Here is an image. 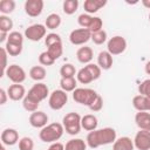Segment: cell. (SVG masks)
Instances as JSON below:
<instances>
[{
	"label": "cell",
	"instance_id": "6da1fadb",
	"mask_svg": "<svg viewBox=\"0 0 150 150\" xmlns=\"http://www.w3.org/2000/svg\"><path fill=\"white\" fill-rule=\"evenodd\" d=\"M116 138H117L116 130L114 128L107 127V128L89 131V134L87 135L86 142L90 149H96L102 145L112 144L116 141Z\"/></svg>",
	"mask_w": 150,
	"mask_h": 150
},
{
	"label": "cell",
	"instance_id": "7a4b0ae2",
	"mask_svg": "<svg viewBox=\"0 0 150 150\" xmlns=\"http://www.w3.org/2000/svg\"><path fill=\"white\" fill-rule=\"evenodd\" d=\"M63 132H64L63 125L61 123L54 122V123H49L45 128H42L39 134V137L45 143H55L62 137Z\"/></svg>",
	"mask_w": 150,
	"mask_h": 150
},
{
	"label": "cell",
	"instance_id": "3957f363",
	"mask_svg": "<svg viewBox=\"0 0 150 150\" xmlns=\"http://www.w3.org/2000/svg\"><path fill=\"white\" fill-rule=\"evenodd\" d=\"M97 96L98 94L94 89H90V88H76L73 91V100L76 103L87 105L88 108L94 103Z\"/></svg>",
	"mask_w": 150,
	"mask_h": 150
},
{
	"label": "cell",
	"instance_id": "277c9868",
	"mask_svg": "<svg viewBox=\"0 0 150 150\" xmlns=\"http://www.w3.org/2000/svg\"><path fill=\"white\" fill-rule=\"evenodd\" d=\"M81 116L77 112H68L62 118V125L67 134L69 135H77L82 127H81Z\"/></svg>",
	"mask_w": 150,
	"mask_h": 150
},
{
	"label": "cell",
	"instance_id": "5b68a950",
	"mask_svg": "<svg viewBox=\"0 0 150 150\" xmlns=\"http://www.w3.org/2000/svg\"><path fill=\"white\" fill-rule=\"evenodd\" d=\"M68 102V94L62 89H55L49 94L48 104L53 110H61Z\"/></svg>",
	"mask_w": 150,
	"mask_h": 150
},
{
	"label": "cell",
	"instance_id": "8992f818",
	"mask_svg": "<svg viewBox=\"0 0 150 150\" xmlns=\"http://www.w3.org/2000/svg\"><path fill=\"white\" fill-rule=\"evenodd\" d=\"M27 97H29L30 100L40 103L41 101L46 100L47 96H49V89L47 87L46 83H42V82H36L27 93L26 95Z\"/></svg>",
	"mask_w": 150,
	"mask_h": 150
},
{
	"label": "cell",
	"instance_id": "52a82bcc",
	"mask_svg": "<svg viewBox=\"0 0 150 150\" xmlns=\"http://www.w3.org/2000/svg\"><path fill=\"white\" fill-rule=\"evenodd\" d=\"M46 33H47V28L45 25L42 23H34L28 26L25 29V38L28 39L29 41H34L38 42L41 39L46 38Z\"/></svg>",
	"mask_w": 150,
	"mask_h": 150
},
{
	"label": "cell",
	"instance_id": "ba28073f",
	"mask_svg": "<svg viewBox=\"0 0 150 150\" xmlns=\"http://www.w3.org/2000/svg\"><path fill=\"white\" fill-rule=\"evenodd\" d=\"M127 49V40L121 35H115L110 38L107 42V50L111 55H120Z\"/></svg>",
	"mask_w": 150,
	"mask_h": 150
},
{
	"label": "cell",
	"instance_id": "9c48e42d",
	"mask_svg": "<svg viewBox=\"0 0 150 150\" xmlns=\"http://www.w3.org/2000/svg\"><path fill=\"white\" fill-rule=\"evenodd\" d=\"M89 40H91V33L90 30L86 28H77L70 32L69 34V41L70 43L75 46H82L87 43Z\"/></svg>",
	"mask_w": 150,
	"mask_h": 150
},
{
	"label": "cell",
	"instance_id": "30bf717a",
	"mask_svg": "<svg viewBox=\"0 0 150 150\" xmlns=\"http://www.w3.org/2000/svg\"><path fill=\"white\" fill-rule=\"evenodd\" d=\"M5 75L8 77V80H11L13 83H16V84H21L26 80V71H25V69L21 66L15 64V63L8 66V68L6 69Z\"/></svg>",
	"mask_w": 150,
	"mask_h": 150
},
{
	"label": "cell",
	"instance_id": "8fae6325",
	"mask_svg": "<svg viewBox=\"0 0 150 150\" xmlns=\"http://www.w3.org/2000/svg\"><path fill=\"white\" fill-rule=\"evenodd\" d=\"M134 145L137 150H150V131H137L134 138Z\"/></svg>",
	"mask_w": 150,
	"mask_h": 150
},
{
	"label": "cell",
	"instance_id": "7c38bea8",
	"mask_svg": "<svg viewBox=\"0 0 150 150\" xmlns=\"http://www.w3.org/2000/svg\"><path fill=\"white\" fill-rule=\"evenodd\" d=\"M45 2L42 0H26L25 2V12L28 16L36 18L43 11Z\"/></svg>",
	"mask_w": 150,
	"mask_h": 150
},
{
	"label": "cell",
	"instance_id": "4fadbf2b",
	"mask_svg": "<svg viewBox=\"0 0 150 150\" xmlns=\"http://www.w3.org/2000/svg\"><path fill=\"white\" fill-rule=\"evenodd\" d=\"M48 120H49L48 115L45 111L36 110V111L30 114V116H29V124L33 128L42 129V128H45L48 124Z\"/></svg>",
	"mask_w": 150,
	"mask_h": 150
},
{
	"label": "cell",
	"instance_id": "5bb4252c",
	"mask_svg": "<svg viewBox=\"0 0 150 150\" xmlns=\"http://www.w3.org/2000/svg\"><path fill=\"white\" fill-rule=\"evenodd\" d=\"M0 138H1V143L4 145H8V146L14 145V144L19 143V141H20L19 139V132L13 128L5 129L1 132V137Z\"/></svg>",
	"mask_w": 150,
	"mask_h": 150
},
{
	"label": "cell",
	"instance_id": "9a60e30c",
	"mask_svg": "<svg viewBox=\"0 0 150 150\" xmlns=\"http://www.w3.org/2000/svg\"><path fill=\"white\" fill-rule=\"evenodd\" d=\"M7 94H8V97L12 100V101H20V100H23L25 96L27 95L26 94V89L22 84H16V83H13L8 87L7 89Z\"/></svg>",
	"mask_w": 150,
	"mask_h": 150
},
{
	"label": "cell",
	"instance_id": "2e32d148",
	"mask_svg": "<svg viewBox=\"0 0 150 150\" xmlns=\"http://www.w3.org/2000/svg\"><path fill=\"white\" fill-rule=\"evenodd\" d=\"M135 123L139 130L150 131V112L149 111H138L135 115Z\"/></svg>",
	"mask_w": 150,
	"mask_h": 150
},
{
	"label": "cell",
	"instance_id": "e0dca14e",
	"mask_svg": "<svg viewBox=\"0 0 150 150\" xmlns=\"http://www.w3.org/2000/svg\"><path fill=\"white\" fill-rule=\"evenodd\" d=\"M112 63H114L112 55L108 50H102V52L98 53V56H97V66L101 69L109 70L112 67Z\"/></svg>",
	"mask_w": 150,
	"mask_h": 150
},
{
	"label": "cell",
	"instance_id": "ac0fdd59",
	"mask_svg": "<svg viewBox=\"0 0 150 150\" xmlns=\"http://www.w3.org/2000/svg\"><path fill=\"white\" fill-rule=\"evenodd\" d=\"M94 57V52L90 47L88 46H83V47H80L76 52V59L79 62L83 63V64H89L91 62Z\"/></svg>",
	"mask_w": 150,
	"mask_h": 150
},
{
	"label": "cell",
	"instance_id": "d6986e66",
	"mask_svg": "<svg viewBox=\"0 0 150 150\" xmlns=\"http://www.w3.org/2000/svg\"><path fill=\"white\" fill-rule=\"evenodd\" d=\"M134 139H131L128 136H122L120 138H116V141L112 143V150H134Z\"/></svg>",
	"mask_w": 150,
	"mask_h": 150
},
{
	"label": "cell",
	"instance_id": "ffe728a7",
	"mask_svg": "<svg viewBox=\"0 0 150 150\" xmlns=\"http://www.w3.org/2000/svg\"><path fill=\"white\" fill-rule=\"evenodd\" d=\"M132 105L137 111H150V98L138 94L132 98Z\"/></svg>",
	"mask_w": 150,
	"mask_h": 150
},
{
	"label": "cell",
	"instance_id": "44dd1931",
	"mask_svg": "<svg viewBox=\"0 0 150 150\" xmlns=\"http://www.w3.org/2000/svg\"><path fill=\"white\" fill-rule=\"evenodd\" d=\"M105 5H107V0H86L83 2V8L87 14H94Z\"/></svg>",
	"mask_w": 150,
	"mask_h": 150
},
{
	"label": "cell",
	"instance_id": "7402d4cb",
	"mask_svg": "<svg viewBox=\"0 0 150 150\" xmlns=\"http://www.w3.org/2000/svg\"><path fill=\"white\" fill-rule=\"evenodd\" d=\"M97 125H98V120H97V117L95 115L87 114V115L82 116V118H81L82 129H84L87 131H93V130L97 129Z\"/></svg>",
	"mask_w": 150,
	"mask_h": 150
},
{
	"label": "cell",
	"instance_id": "603a6c76",
	"mask_svg": "<svg viewBox=\"0 0 150 150\" xmlns=\"http://www.w3.org/2000/svg\"><path fill=\"white\" fill-rule=\"evenodd\" d=\"M46 75H47V71L43 66H34L29 69V77L36 82L45 80Z\"/></svg>",
	"mask_w": 150,
	"mask_h": 150
},
{
	"label": "cell",
	"instance_id": "cb8c5ba5",
	"mask_svg": "<svg viewBox=\"0 0 150 150\" xmlns=\"http://www.w3.org/2000/svg\"><path fill=\"white\" fill-rule=\"evenodd\" d=\"M77 86V80L75 77H61L60 80V87L63 91L69 93V91H74L76 89Z\"/></svg>",
	"mask_w": 150,
	"mask_h": 150
},
{
	"label": "cell",
	"instance_id": "d4e9b609",
	"mask_svg": "<svg viewBox=\"0 0 150 150\" xmlns=\"http://www.w3.org/2000/svg\"><path fill=\"white\" fill-rule=\"evenodd\" d=\"M86 149H87V142H84L82 138L69 139L64 146V150H86Z\"/></svg>",
	"mask_w": 150,
	"mask_h": 150
},
{
	"label": "cell",
	"instance_id": "484cf974",
	"mask_svg": "<svg viewBox=\"0 0 150 150\" xmlns=\"http://www.w3.org/2000/svg\"><path fill=\"white\" fill-rule=\"evenodd\" d=\"M61 25V16L56 13H52L46 18L45 26L47 29H56Z\"/></svg>",
	"mask_w": 150,
	"mask_h": 150
},
{
	"label": "cell",
	"instance_id": "4316f807",
	"mask_svg": "<svg viewBox=\"0 0 150 150\" xmlns=\"http://www.w3.org/2000/svg\"><path fill=\"white\" fill-rule=\"evenodd\" d=\"M76 80H77V82H80V83H82V84H89V83H91V82L94 81L91 74L88 71V69H87L86 67L81 68V69L77 71V74H76Z\"/></svg>",
	"mask_w": 150,
	"mask_h": 150
},
{
	"label": "cell",
	"instance_id": "83f0119b",
	"mask_svg": "<svg viewBox=\"0 0 150 150\" xmlns=\"http://www.w3.org/2000/svg\"><path fill=\"white\" fill-rule=\"evenodd\" d=\"M79 8V0H64L62 5V9L67 15L74 14Z\"/></svg>",
	"mask_w": 150,
	"mask_h": 150
},
{
	"label": "cell",
	"instance_id": "f1b7e54d",
	"mask_svg": "<svg viewBox=\"0 0 150 150\" xmlns=\"http://www.w3.org/2000/svg\"><path fill=\"white\" fill-rule=\"evenodd\" d=\"M76 69L74 67V64L71 63H64L61 68H60V75L61 77H75L76 75Z\"/></svg>",
	"mask_w": 150,
	"mask_h": 150
},
{
	"label": "cell",
	"instance_id": "f546056e",
	"mask_svg": "<svg viewBox=\"0 0 150 150\" xmlns=\"http://www.w3.org/2000/svg\"><path fill=\"white\" fill-rule=\"evenodd\" d=\"M15 9V1L14 0H1L0 1V12L2 15L11 14Z\"/></svg>",
	"mask_w": 150,
	"mask_h": 150
},
{
	"label": "cell",
	"instance_id": "4dcf8cb0",
	"mask_svg": "<svg viewBox=\"0 0 150 150\" xmlns=\"http://www.w3.org/2000/svg\"><path fill=\"white\" fill-rule=\"evenodd\" d=\"M7 42L12 43V45H16V46H22L23 45V35L20 32L13 30V32H11L8 34Z\"/></svg>",
	"mask_w": 150,
	"mask_h": 150
},
{
	"label": "cell",
	"instance_id": "1f68e13d",
	"mask_svg": "<svg viewBox=\"0 0 150 150\" xmlns=\"http://www.w3.org/2000/svg\"><path fill=\"white\" fill-rule=\"evenodd\" d=\"M13 28V20L7 15H0V32L11 33L9 30Z\"/></svg>",
	"mask_w": 150,
	"mask_h": 150
},
{
	"label": "cell",
	"instance_id": "d6a6232c",
	"mask_svg": "<svg viewBox=\"0 0 150 150\" xmlns=\"http://www.w3.org/2000/svg\"><path fill=\"white\" fill-rule=\"evenodd\" d=\"M47 52L49 53V55L56 61L63 53V47H62V42L61 43H56V45H53L50 47H48Z\"/></svg>",
	"mask_w": 150,
	"mask_h": 150
},
{
	"label": "cell",
	"instance_id": "836d02e7",
	"mask_svg": "<svg viewBox=\"0 0 150 150\" xmlns=\"http://www.w3.org/2000/svg\"><path fill=\"white\" fill-rule=\"evenodd\" d=\"M91 41L95 45H103L107 41V32L104 29H101L98 32L91 33Z\"/></svg>",
	"mask_w": 150,
	"mask_h": 150
},
{
	"label": "cell",
	"instance_id": "e575fe53",
	"mask_svg": "<svg viewBox=\"0 0 150 150\" xmlns=\"http://www.w3.org/2000/svg\"><path fill=\"white\" fill-rule=\"evenodd\" d=\"M22 105H23L25 110H27V111H29V112H34V111H36V110H38V108H39L40 103H38V102H35V101L30 100L29 97L25 96V98L22 100Z\"/></svg>",
	"mask_w": 150,
	"mask_h": 150
},
{
	"label": "cell",
	"instance_id": "d590c367",
	"mask_svg": "<svg viewBox=\"0 0 150 150\" xmlns=\"http://www.w3.org/2000/svg\"><path fill=\"white\" fill-rule=\"evenodd\" d=\"M93 18H94V16H91L90 14L82 13V14L79 15V18H77V22H79V25H80L82 28L88 29L89 26H90V23H91V21H93Z\"/></svg>",
	"mask_w": 150,
	"mask_h": 150
},
{
	"label": "cell",
	"instance_id": "8d00e7d4",
	"mask_svg": "<svg viewBox=\"0 0 150 150\" xmlns=\"http://www.w3.org/2000/svg\"><path fill=\"white\" fill-rule=\"evenodd\" d=\"M34 149V141L30 137H22L19 141V150H33Z\"/></svg>",
	"mask_w": 150,
	"mask_h": 150
},
{
	"label": "cell",
	"instance_id": "74e56055",
	"mask_svg": "<svg viewBox=\"0 0 150 150\" xmlns=\"http://www.w3.org/2000/svg\"><path fill=\"white\" fill-rule=\"evenodd\" d=\"M61 42H62V39H61V36H60L59 34H56V33H49V34H47L46 38H45V43H46L47 47H50V46H53V45L61 43Z\"/></svg>",
	"mask_w": 150,
	"mask_h": 150
},
{
	"label": "cell",
	"instance_id": "f35d334b",
	"mask_svg": "<svg viewBox=\"0 0 150 150\" xmlns=\"http://www.w3.org/2000/svg\"><path fill=\"white\" fill-rule=\"evenodd\" d=\"M5 49H6V52H7L8 55H11V56H18L22 52V46H16V45H12V43L6 42Z\"/></svg>",
	"mask_w": 150,
	"mask_h": 150
},
{
	"label": "cell",
	"instance_id": "ab89813d",
	"mask_svg": "<svg viewBox=\"0 0 150 150\" xmlns=\"http://www.w3.org/2000/svg\"><path fill=\"white\" fill-rule=\"evenodd\" d=\"M39 62L41 66H52L54 64L55 60L49 55V53L46 50V52H42L40 55H39Z\"/></svg>",
	"mask_w": 150,
	"mask_h": 150
},
{
	"label": "cell",
	"instance_id": "60d3db41",
	"mask_svg": "<svg viewBox=\"0 0 150 150\" xmlns=\"http://www.w3.org/2000/svg\"><path fill=\"white\" fill-rule=\"evenodd\" d=\"M102 27H103L102 19L98 18V16H94L93 18V21H91V23H90V26L88 28V30H90V33H95V32H98V30L103 29Z\"/></svg>",
	"mask_w": 150,
	"mask_h": 150
},
{
	"label": "cell",
	"instance_id": "b9f144b4",
	"mask_svg": "<svg viewBox=\"0 0 150 150\" xmlns=\"http://www.w3.org/2000/svg\"><path fill=\"white\" fill-rule=\"evenodd\" d=\"M84 67H86V68L88 69V71L91 74V76H93L94 81H95V80H97V79H100L101 73H102V69H101L97 64H95V63H89V64H86Z\"/></svg>",
	"mask_w": 150,
	"mask_h": 150
},
{
	"label": "cell",
	"instance_id": "7bdbcfd3",
	"mask_svg": "<svg viewBox=\"0 0 150 150\" xmlns=\"http://www.w3.org/2000/svg\"><path fill=\"white\" fill-rule=\"evenodd\" d=\"M138 93H139V95H143V96H146L150 98V79L144 80L138 86Z\"/></svg>",
	"mask_w": 150,
	"mask_h": 150
},
{
	"label": "cell",
	"instance_id": "ee69618b",
	"mask_svg": "<svg viewBox=\"0 0 150 150\" xmlns=\"http://www.w3.org/2000/svg\"><path fill=\"white\" fill-rule=\"evenodd\" d=\"M102 108H103V98L98 95V96H97V98L94 101V103L89 107V109H90L91 111L96 112V111H100Z\"/></svg>",
	"mask_w": 150,
	"mask_h": 150
},
{
	"label": "cell",
	"instance_id": "f6af8a7d",
	"mask_svg": "<svg viewBox=\"0 0 150 150\" xmlns=\"http://www.w3.org/2000/svg\"><path fill=\"white\" fill-rule=\"evenodd\" d=\"M7 52H6V49H5V47H2L1 48V56H2V73H1V75L0 76H4L5 75V73H6V69L8 68V66H7Z\"/></svg>",
	"mask_w": 150,
	"mask_h": 150
},
{
	"label": "cell",
	"instance_id": "bcb514c9",
	"mask_svg": "<svg viewBox=\"0 0 150 150\" xmlns=\"http://www.w3.org/2000/svg\"><path fill=\"white\" fill-rule=\"evenodd\" d=\"M7 98H8L7 91H6L4 88H1V89H0V104L4 105V104L7 102Z\"/></svg>",
	"mask_w": 150,
	"mask_h": 150
},
{
	"label": "cell",
	"instance_id": "7dc6e473",
	"mask_svg": "<svg viewBox=\"0 0 150 150\" xmlns=\"http://www.w3.org/2000/svg\"><path fill=\"white\" fill-rule=\"evenodd\" d=\"M47 150H64V145L60 142H55V143H52Z\"/></svg>",
	"mask_w": 150,
	"mask_h": 150
},
{
	"label": "cell",
	"instance_id": "c3c4849f",
	"mask_svg": "<svg viewBox=\"0 0 150 150\" xmlns=\"http://www.w3.org/2000/svg\"><path fill=\"white\" fill-rule=\"evenodd\" d=\"M8 34H9V33H6V32H0V43H4L5 41L7 42Z\"/></svg>",
	"mask_w": 150,
	"mask_h": 150
},
{
	"label": "cell",
	"instance_id": "681fc988",
	"mask_svg": "<svg viewBox=\"0 0 150 150\" xmlns=\"http://www.w3.org/2000/svg\"><path fill=\"white\" fill-rule=\"evenodd\" d=\"M144 70H145V73H146L148 75H150V60L145 63V66H144Z\"/></svg>",
	"mask_w": 150,
	"mask_h": 150
},
{
	"label": "cell",
	"instance_id": "f907efd6",
	"mask_svg": "<svg viewBox=\"0 0 150 150\" xmlns=\"http://www.w3.org/2000/svg\"><path fill=\"white\" fill-rule=\"evenodd\" d=\"M142 5H143L145 8L150 9V0H142Z\"/></svg>",
	"mask_w": 150,
	"mask_h": 150
},
{
	"label": "cell",
	"instance_id": "816d5d0a",
	"mask_svg": "<svg viewBox=\"0 0 150 150\" xmlns=\"http://www.w3.org/2000/svg\"><path fill=\"white\" fill-rule=\"evenodd\" d=\"M0 150H6V145L1 144V146H0Z\"/></svg>",
	"mask_w": 150,
	"mask_h": 150
},
{
	"label": "cell",
	"instance_id": "f5cc1de1",
	"mask_svg": "<svg viewBox=\"0 0 150 150\" xmlns=\"http://www.w3.org/2000/svg\"><path fill=\"white\" fill-rule=\"evenodd\" d=\"M149 21H150V13H149Z\"/></svg>",
	"mask_w": 150,
	"mask_h": 150
}]
</instances>
